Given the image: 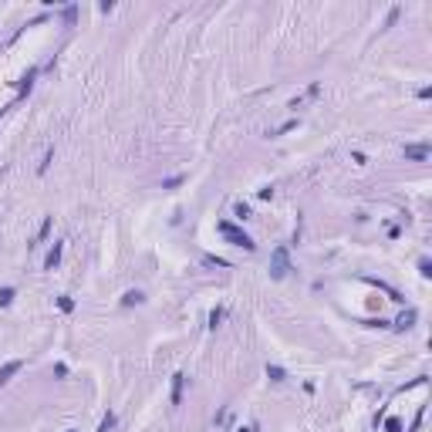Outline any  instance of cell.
<instances>
[{
	"mask_svg": "<svg viewBox=\"0 0 432 432\" xmlns=\"http://www.w3.org/2000/svg\"><path fill=\"white\" fill-rule=\"evenodd\" d=\"M263 372H267V378H270V382H287V372H284L280 365H267Z\"/></svg>",
	"mask_w": 432,
	"mask_h": 432,
	"instance_id": "30bf717a",
	"label": "cell"
},
{
	"mask_svg": "<svg viewBox=\"0 0 432 432\" xmlns=\"http://www.w3.org/2000/svg\"><path fill=\"white\" fill-rule=\"evenodd\" d=\"M51 227H54V220H51V216H44V223H41V230H37V237H34V243H31V246L44 243V240H48V233H51Z\"/></svg>",
	"mask_w": 432,
	"mask_h": 432,
	"instance_id": "9c48e42d",
	"label": "cell"
},
{
	"mask_svg": "<svg viewBox=\"0 0 432 432\" xmlns=\"http://www.w3.org/2000/svg\"><path fill=\"white\" fill-rule=\"evenodd\" d=\"M182 388H186V375L176 372V375H172V395H169L172 405H179V402H182Z\"/></svg>",
	"mask_w": 432,
	"mask_h": 432,
	"instance_id": "8992f818",
	"label": "cell"
},
{
	"mask_svg": "<svg viewBox=\"0 0 432 432\" xmlns=\"http://www.w3.org/2000/svg\"><path fill=\"white\" fill-rule=\"evenodd\" d=\"M206 267H230V260H223V257H203Z\"/></svg>",
	"mask_w": 432,
	"mask_h": 432,
	"instance_id": "ffe728a7",
	"label": "cell"
},
{
	"mask_svg": "<svg viewBox=\"0 0 432 432\" xmlns=\"http://www.w3.org/2000/svg\"><path fill=\"white\" fill-rule=\"evenodd\" d=\"M416 318H419V311L408 307V311H402L399 318H395V324H392V327H399V331H408V327L416 324Z\"/></svg>",
	"mask_w": 432,
	"mask_h": 432,
	"instance_id": "52a82bcc",
	"label": "cell"
},
{
	"mask_svg": "<svg viewBox=\"0 0 432 432\" xmlns=\"http://www.w3.org/2000/svg\"><path fill=\"white\" fill-rule=\"evenodd\" d=\"M399 14H402L399 7H392V10H388V17H385V27H392V24H395V20H399Z\"/></svg>",
	"mask_w": 432,
	"mask_h": 432,
	"instance_id": "44dd1931",
	"label": "cell"
},
{
	"mask_svg": "<svg viewBox=\"0 0 432 432\" xmlns=\"http://www.w3.org/2000/svg\"><path fill=\"white\" fill-rule=\"evenodd\" d=\"M291 129H297V118H291V122H284L280 129H274V132H270V139H277V135H284V132H291Z\"/></svg>",
	"mask_w": 432,
	"mask_h": 432,
	"instance_id": "e0dca14e",
	"label": "cell"
},
{
	"mask_svg": "<svg viewBox=\"0 0 432 432\" xmlns=\"http://www.w3.org/2000/svg\"><path fill=\"white\" fill-rule=\"evenodd\" d=\"M17 372H24V358H14V361H7V365H0V388H4Z\"/></svg>",
	"mask_w": 432,
	"mask_h": 432,
	"instance_id": "277c9868",
	"label": "cell"
},
{
	"mask_svg": "<svg viewBox=\"0 0 432 432\" xmlns=\"http://www.w3.org/2000/svg\"><path fill=\"white\" fill-rule=\"evenodd\" d=\"M57 307L65 311V314H71V311H74V297H68V294H61V297H57Z\"/></svg>",
	"mask_w": 432,
	"mask_h": 432,
	"instance_id": "2e32d148",
	"label": "cell"
},
{
	"mask_svg": "<svg viewBox=\"0 0 432 432\" xmlns=\"http://www.w3.org/2000/svg\"><path fill=\"white\" fill-rule=\"evenodd\" d=\"M68 432H78V429H68Z\"/></svg>",
	"mask_w": 432,
	"mask_h": 432,
	"instance_id": "484cf974",
	"label": "cell"
},
{
	"mask_svg": "<svg viewBox=\"0 0 432 432\" xmlns=\"http://www.w3.org/2000/svg\"><path fill=\"white\" fill-rule=\"evenodd\" d=\"M115 425H118V416H115L112 408H108V412H105V419H101V425H98V432H112Z\"/></svg>",
	"mask_w": 432,
	"mask_h": 432,
	"instance_id": "8fae6325",
	"label": "cell"
},
{
	"mask_svg": "<svg viewBox=\"0 0 432 432\" xmlns=\"http://www.w3.org/2000/svg\"><path fill=\"white\" fill-rule=\"evenodd\" d=\"M233 216H237V220H250V206L237 203V206H233Z\"/></svg>",
	"mask_w": 432,
	"mask_h": 432,
	"instance_id": "ac0fdd59",
	"label": "cell"
},
{
	"mask_svg": "<svg viewBox=\"0 0 432 432\" xmlns=\"http://www.w3.org/2000/svg\"><path fill=\"white\" fill-rule=\"evenodd\" d=\"M14 297H17L14 287H0V307H10V304H14Z\"/></svg>",
	"mask_w": 432,
	"mask_h": 432,
	"instance_id": "5bb4252c",
	"label": "cell"
},
{
	"mask_svg": "<svg viewBox=\"0 0 432 432\" xmlns=\"http://www.w3.org/2000/svg\"><path fill=\"white\" fill-rule=\"evenodd\" d=\"M287 274H291V250L280 243L270 253V280H284Z\"/></svg>",
	"mask_w": 432,
	"mask_h": 432,
	"instance_id": "6da1fadb",
	"label": "cell"
},
{
	"mask_svg": "<svg viewBox=\"0 0 432 432\" xmlns=\"http://www.w3.org/2000/svg\"><path fill=\"white\" fill-rule=\"evenodd\" d=\"M61 253H65V240H54L48 250V257H44V270H54L57 263H61Z\"/></svg>",
	"mask_w": 432,
	"mask_h": 432,
	"instance_id": "5b68a950",
	"label": "cell"
},
{
	"mask_svg": "<svg viewBox=\"0 0 432 432\" xmlns=\"http://www.w3.org/2000/svg\"><path fill=\"white\" fill-rule=\"evenodd\" d=\"M139 304H146V294L142 291H125L122 294V307H139Z\"/></svg>",
	"mask_w": 432,
	"mask_h": 432,
	"instance_id": "ba28073f",
	"label": "cell"
},
{
	"mask_svg": "<svg viewBox=\"0 0 432 432\" xmlns=\"http://www.w3.org/2000/svg\"><path fill=\"white\" fill-rule=\"evenodd\" d=\"M223 318H227V307H213L210 311V327H213V331L223 324Z\"/></svg>",
	"mask_w": 432,
	"mask_h": 432,
	"instance_id": "7c38bea8",
	"label": "cell"
},
{
	"mask_svg": "<svg viewBox=\"0 0 432 432\" xmlns=\"http://www.w3.org/2000/svg\"><path fill=\"white\" fill-rule=\"evenodd\" d=\"M216 230H220V233H223V237L230 240V243L243 246V250H257V243H253V237H250V233H243V230H240L237 223H230V220H220V223H216Z\"/></svg>",
	"mask_w": 432,
	"mask_h": 432,
	"instance_id": "7a4b0ae2",
	"label": "cell"
},
{
	"mask_svg": "<svg viewBox=\"0 0 432 432\" xmlns=\"http://www.w3.org/2000/svg\"><path fill=\"white\" fill-rule=\"evenodd\" d=\"M61 17H65V24H74V17H78V7H74V4H68V7L61 10Z\"/></svg>",
	"mask_w": 432,
	"mask_h": 432,
	"instance_id": "d6986e66",
	"label": "cell"
},
{
	"mask_svg": "<svg viewBox=\"0 0 432 432\" xmlns=\"http://www.w3.org/2000/svg\"><path fill=\"white\" fill-rule=\"evenodd\" d=\"M237 432H260V429H257V425H240Z\"/></svg>",
	"mask_w": 432,
	"mask_h": 432,
	"instance_id": "d4e9b609",
	"label": "cell"
},
{
	"mask_svg": "<svg viewBox=\"0 0 432 432\" xmlns=\"http://www.w3.org/2000/svg\"><path fill=\"white\" fill-rule=\"evenodd\" d=\"M54 375H57V378H65V375H68V365H61V361H57V365H54Z\"/></svg>",
	"mask_w": 432,
	"mask_h": 432,
	"instance_id": "603a6c76",
	"label": "cell"
},
{
	"mask_svg": "<svg viewBox=\"0 0 432 432\" xmlns=\"http://www.w3.org/2000/svg\"><path fill=\"white\" fill-rule=\"evenodd\" d=\"M186 179H189L186 172H179V176H169V179H162V189H179Z\"/></svg>",
	"mask_w": 432,
	"mask_h": 432,
	"instance_id": "4fadbf2b",
	"label": "cell"
},
{
	"mask_svg": "<svg viewBox=\"0 0 432 432\" xmlns=\"http://www.w3.org/2000/svg\"><path fill=\"white\" fill-rule=\"evenodd\" d=\"M257 196H260V199H274V189H270V186H263V189H260V193H257Z\"/></svg>",
	"mask_w": 432,
	"mask_h": 432,
	"instance_id": "cb8c5ba5",
	"label": "cell"
},
{
	"mask_svg": "<svg viewBox=\"0 0 432 432\" xmlns=\"http://www.w3.org/2000/svg\"><path fill=\"white\" fill-rule=\"evenodd\" d=\"M419 274H422V277H429V274H432V263L425 260V257H422V260H419Z\"/></svg>",
	"mask_w": 432,
	"mask_h": 432,
	"instance_id": "7402d4cb",
	"label": "cell"
},
{
	"mask_svg": "<svg viewBox=\"0 0 432 432\" xmlns=\"http://www.w3.org/2000/svg\"><path fill=\"white\" fill-rule=\"evenodd\" d=\"M51 162H54V149H48V152H44V159L37 162V176H44V172L51 169Z\"/></svg>",
	"mask_w": 432,
	"mask_h": 432,
	"instance_id": "9a60e30c",
	"label": "cell"
},
{
	"mask_svg": "<svg viewBox=\"0 0 432 432\" xmlns=\"http://www.w3.org/2000/svg\"><path fill=\"white\" fill-rule=\"evenodd\" d=\"M429 152H432L429 142H416V146H405V159H408V162H425V159H429Z\"/></svg>",
	"mask_w": 432,
	"mask_h": 432,
	"instance_id": "3957f363",
	"label": "cell"
}]
</instances>
